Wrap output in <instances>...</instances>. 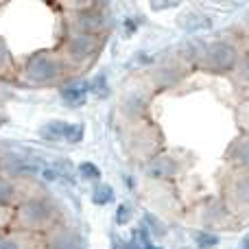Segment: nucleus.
<instances>
[{"label":"nucleus","mask_w":249,"mask_h":249,"mask_svg":"<svg viewBox=\"0 0 249 249\" xmlns=\"http://www.w3.org/2000/svg\"><path fill=\"white\" fill-rule=\"evenodd\" d=\"M57 74H59V64L48 55H37L26 64V77L31 81H37V83L53 81Z\"/></svg>","instance_id":"nucleus-1"},{"label":"nucleus","mask_w":249,"mask_h":249,"mask_svg":"<svg viewBox=\"0 0 249 249\" xmlns=\"http://www.w3.org/2000/svg\"><path fill=\"white\" fill-rule=\"evenodd\" d=\"M208 64L216 70H228L236 64V51L225 42H216L208 48Z\"/></svg>","instance_id":"nucleus-2"},{"label":"nucleus","mask_w":249,"mask_h":249,"mask_svg":"<svg viewBox=\"0 0 249 249\" xmlns=\"http://www.w3.org/2000/svg\"><path fill=\"white\" fill-rule=\"evenodd\" d=\"M51 216V206L46 201H39V199H33V201L24 203L22 206V219L31 225H39Z\"/></svg>","instance_id":"nucleus-3"},{"label":"nucleus","mask_w":249,"mask_h":249,"mask_svg":"<svg viewBox=\"0 0 249 249\" xmlns=\"http://www.w3.org/2000/svg\"><path fill=\"white\" fill-rule=\"evenodd\" d=\"M88 86L86 81H77V83H68L66 88H61V96H64L66 103L70 105H83L86 103V96H88Z\"/></svg>","instance_id":"nucleus-4"},{"label":"nucleus","mask_w":249,"mask_h":249,"mask_svg":"<svg viewBox=\"0 0 249 249\" xmlns=\"http://www.w3.org/2000/svg\"><path fill=\"white\" fill-rule=\"evenodd\" d=\"M94 46H96V39L88 33H79L72 37L70 42V53L74 57H88L90 53H94Z\"/></svg>","instance_id":"nucleus-5"},{"label":"nucleus","mask_w":249,"mask_h":249,"mask_svg":"<svg viewBox=\"0 0 249 249\" xmlns=\"http://www.w3.org/2000/svg\"><path fill=\"white\" fill-rule=\"evenodd\" d=\"M66 131H68V124L61 123V121H53V123L44 124V127L39 129V136L46 138V140H64Z\"/></svg>","instance_id":"nucleus-6"},{"label":"nucleus","mask_w":249,"mask_h":249,"mask_svg":"<svg viewBox=\"0 0 249 249\" xmlns=\"http://www.w3.org/2000/svg\"><path fill=\"white\" fill-rule=\"evenodd\" d=\"M179 24L184 26L186 31H190V33H197V31H201V29H208V26H210V20L199 16V13H188L186 18L179 20Z\"/></svg>","instance_id":"nucleus-7"},{"label":"nucleus","mask_w":249,"mask_h":249,"mask_svg":"<svg viewBox=\"0 0 249 249\" xmlns=\"http://www.w3.org/2000/svg\"><path fill=\"white\" fill-rule=\"evenodd\" d=\"M177 171V164L168 158H160L155 160L153 164L149 166V175H155V177H164V175H173Z\"/></svg>","instance_id":"nucleus-8"},{"label":"nucleus","mask_w":249,"mask_h":249,"mask_svg":"<svg viewBox=\"0 0 249 249\" xmlns=\"http://www.w3.org/2000/svg\"><path fill=\"white\" fill-rule=\"evenodd\" d=\"M112 197H114V190H112V186H99V188L94 190V195H92V201L96 203V206H105V203H109L112 201Z\"/></svg>","instance_id":"nucleus-9"},{"label":"nucleus","mask_w":249,"mask_h":249,"mask_svg":"<svg viewBox=\"0 0 249 249\" xmlns=\"http://www.w3.org/2000/svg\"><path fill=\"white\" fill-rule=\"evenodd\" d=\"M90 90L94 92L99 99H107V96H109V86H107V79H105V74H99V77L92 81Z\"/></svg>","instance_id":"nucleus-10"},{"label":"nucleus","mask_w":249,"mask_h":249,"mask_svg":"<svg viewBox=\"0 0 249 249\" xmlns=\"http://www.w3.org/2000/svg\"><path fill=\"white\" fill-rule=\"evenodd\" d=\"M9 166L13 173H37V162H29V160H13Z\"/></svg>","instance_id":"nucleus-11"},{"label":"nucleus","mask_w":249,"mask_h":249,"mask_svg":"<svg viewBox=\"0 0 249 249\" xmlns=\"http://www.w3.org/2000/svg\"><path fill=\"white\" fill-rule=\"evenodd\" d=\"M53 249H83V245L77 236H61L55 241Z\"/></svg>","instance_id":"nucleus-12"},{"label":"nucleus","mask_w":249,"mask_h":249,"mask_svg":"<svg viewBox=\"0 0 249 249\" xmlns=\"http://www.w3.org/2000/svg\"><path fill=\"white\" fill-rule=\"evenodd\" d=\"M79 173H81L83 179H99V177H101L99 166H96V164H92V162H83L81 166H79Z\"/></svg>","instance_id":"nucleus-13"},{"label":"nucleus","mask_w":249,"mask_h":249,"mask_svg":"<svg viewBox=\"0 0 249 249\" xmlns=\"http://www.w3.org/2000/svg\"><path fill=\"white\" fill-rule=\"evenodd\" d=\"M81 138H83V124H68V131H66L64 140L77 144V142H81Z\"/></svg>","instance_id":"nucleus-14"},{"label":"nucleus","mask_w":249,"mask_h":249,"mask_svg":"<svg viewBox=\"0 0 249 249\" xmlns=\"http://www.w3.org/2000/svg\"><path fill=\"white\" fill-rule=\"evenodd\" d=\"M13 199V186L9 184V181L0 179V206H4V203H9Z\"/></svg>","instance_id":"nucleus-15"},{"label":"nucleus","mask_w":249,"mask_h":249,"mask_svg":"<svg viewBox=\"0 0 249 249\" xmlns=\"http://www.w3.org/2000/svg\"><path fill=\"white\" fill-rule=\"evenodd\" d=\"M197 245L201 247V249H208V247H214L216 243H219V238L214 236V234H197Z\"/></svg>","instance_id":"nucleus-16"},{"label":"nucleus","mask_w":249,"mask_h":249,"mask_svg":"<svg viewBox=\"0 0 249 249\" xmlns=\"http://www.w3.org/2000/svg\"><path fill=\"white\" fill-rule=\"evenodd\" d=\"M129 216H131V208H129L127 203H123V206L116 208V223H118V225H124V223H127Z\"/></svg>","instance_id":"nucleus-17"},{"label":"nucleus","mask_w":249,"mask_h":249,"mask_svg":"<svg viewBox=\"0 0 249 249\" xmlns=\"http://www.w3.org/2000/svg\"><path fill=\"white\" fill-rule=\"evenodd\" d=\"M238 162L241 164H245V166H249V142H245V144H241L238 146Z\"/></svg>","instance_id":"nucleus-18"},{"label":"nucleus","mask_w":249,"mask_h":249,"mask_svg":"<svg viewBox=\"0 0 249 249\" xmlns=\"http://www.w3.org/2000/svg\"><path fill=\"white\" fill-rule=\"evenodd\" d=\"M238 195H241V199L249 201V177L243 181H238Z\"/></svg>","instance_id":"nucleus-19"},{"label":"nucleus","mask_w":249,"mask_h":249,"mask_svg":"<svg viewBox=\"0 0 249 249\" xmlns=\"http://www.w3.org/2000/svg\"><path fill=\"white\" fill-rule=\"evenodd\" d=\"M241 74H243V79L249 83V55L243 59V66H241Z\"/></svg>","instance_id":"nucleus-20"},{"label":"nucleus","mask_w":249,"mask_h":249,"mask_svg":"<svg viewBox=\"0 0 249 249\" xmlns=\"http://www.w3.org/2000/svg\"><path fill=\"white\" fill-rule=\"evenodd\" d=\"M0 249H20L16 241H0Z\"/></svg>","instance_id":"nucleus-21"},{"label":"nucleus","mask_w":249,"mask_h":249,"mask_svg":"<svg viewBox=\"0 0 249 249\" xmlns=\"http://www.w3.org/2000/svg\"><path fill=\"white\" fill-rule=\"evenodd\" d=\"M153 9H168V7H177L175 2H155V4H151Z\"/></svg>","instance_id":"nucleus-22"},{"label":"nucleus","mask_w":249,"mask_h":249,"mask_svg":"<svg viewBox=\"0 0 249 249\" xmlns=\"http://www.w3.org/2000/svg\"><path fill=\"white\" fill-rule=\"evenodd\" d=\"M4 59H7V51H4V46L0 44V66L4 64Z\"/></svg>","instance_id":"nucleus-23"},{"label":"nucleus","mask_w":249,"mask_h":249,"mask_svg":"<svg viewBox=\"0 0 249 249\" xmlns=\"http://www.w3.org/2000/svg\"><path fill=\"white\" fill-rule=\"evenodd\" d=\"M243 249H249V238L245 241V245H243Z\"/></svg>","instance_id":"nucleus-24"}]
</instances>
